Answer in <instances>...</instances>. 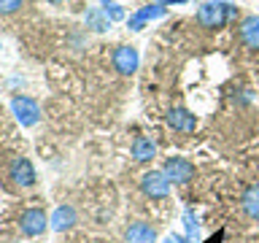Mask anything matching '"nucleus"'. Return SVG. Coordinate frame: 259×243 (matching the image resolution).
<instances>
[{
	"instance_id": "obj_18",
	"label": "nucleus",
	"mask_w": 259,
	"mask_h": 243,
	"mask_svg": "<svg viewBox=\"0 0 259 243\" xmlns=\"http://www.w3.org/2000/svg\"><path fill=\"white\" fill-rule=\"evenodd\" d=\"M22 6H24V0H0V14H3V16H11V14L19 11Z\"/></svg>"
},
{
	"instance_id": "obj_11",
	"label": "nucleus",
	"mask_w": 259,
	"mask_h": 243,
	"mask_svg": "<svg viewBox=\"0 0 259 243\" xmlns=\"http://www.w3.org/2000/svg\"><path fill=\"white\" fill-rule=\"evenodd\" d=\"M238 38L246 49H259V16L248 14L238 24Z\"/></svg>"
},
{
	"instance_id": "obj_17",
	"label": "nucleus",
	"mask_w": 259,
	"mask_h": 243,
	"mask_svg": "<svg viewBox=\"0 0 259 243\" xmlns=\"http://www.w3.org/2000/svg\"><path fill=\"white\" fill-rule=\"evenodd\" d=\"M135 14L141 16L143 22H149V19H159V16H165V14H167V8H165V6H159V3H149V6L138 8Z\"/></svg>"
},
{
	"instance_id": "obj_3",
	"label": "nucleus",
	"mask_w": 259,
	"mask_h": 243,
	"mask_svg": "<svg viewBox=\"0 0 259 243\" xmlns=\"http://www.w3.org/2000/svg\"><path fill=\"white\" fill-rule=\"evenodd\" d=\"M170 178L162 173V168L159 170H146V173L141 176V192L146 194L149 200H167L170 197Z\"/></svg>"
},
{
	"instance_id": "obj_1",
	"label": "nucleus",
	"mask_w": 259,
	"mask_h": 243,
	"mask_svg": "<svg viewBox=\"0 0 259 243\" xmlns=\"http://www.w3.org/2000/svg\"><path fill=\"white\" fill-rule=\"evenodd\" d=\"M235 16H238V6L224 3V0H205V3L197 6V11H194V19H197V24L205 30L224 27V24L230 19H235Z\"/></svg>"
},
{
	"instance_id": "obj_8",
	"label": "nucleus",
	"mask_w": 259,
	"mask_h": 243,
	"mask_svg": "<svg viewBox=\"0 0 259 243\" xmlns=\"http://www.w3.org/2000/svg\"><path fill=\"white\" fill-rule=\"evenodd\" d=\"M159 232L151 222H143V219H135L124 227V243H157Z\"/></svg>"
},
{
	"instance_id": "obj_19",
	"label": "nucleus",
	"mask_w": 259,
	"mask_h": 243,
	"mask_svg": "<svg viewBox=\"0 0 259 243\" xmlns=\"http://www.w3.org/2000/svg\"><path fill=\"white\" fill-rule=\"evenodd\" d=\"M127 27L133 30V32H138V30H143V27H146V22H143V19H141V16H138V14H133V16H130V19H127Z\"/></svg>"
},
{
	"instance_id": "obj_23",
	"label": "nucleus",
	"mask_w": 259,
	"mask_h": 243,
	"mask_svg": "<svg viewBox=\"0 0 259 243\" xmlns=\"http://www.w3.org/2000/svg\"><path fill=\"white\" fill-rule=\"evenodd\" d=\"M46 3H52V6H60V3H65V0H46Z\"/></svg>"
},
{
	"instance_id": "obj_5",
	"label": "nucleus",
	"mask_w": 259,
	"mask_h": 243,
	"mask_svg": "<svg viewBox=\"0 0 259 243\" xmlns=\"http://www.w3.org/2000/svg\"><path fill=\"white\" fill-rule=\"evenodd\" d=\"M162 173L170 178V184H189L194 181V176H197V170H194V162H189L186 157H167L162 162Z\"/></svg>"
},
{
	"instance_id": "obj_12",
	"label": "nucleus",
	"mask_w": 259,
	"mask_h": 243,
	"mask_svg": "<svg viewBox=\"0 0 259 243\" xmlns=\"http://www.w3.org/2000/svg\"><path fill=\"white\" fill-rule=\"evenodd\" d=\"M240 211L243 216H248L251 222H259V181L248 184L240 192Z\"/></svg>"
},
{
	"instance_id": "obj_22",
	"label": "nucleus",
	"mask_w": 259,
	"mask_h": 243,
	"mask_svg": "<svg viewBox=\"0 0 259 243\" xmlns=\"http://www.w3.org/2000/svg\"><path fill=\"white\" fill-rule=\"evenodd\" d=\"M173 238H176V243H194V240L186 238V235H173Z\"/></svg>"
},
{
	"instance_id": "obj_15",
	"label": "nucleus",
	"mask_w": 259,
	"mask_h": 243,
	"mask_svg": "<svg viewBox=\"0 0 259 243\" xmlns=\"http://www.w3.org/2000/svg\"><path fill=\"white\" fill-rule=\"evenodd\" d=\"M184 227H186V238L197 243L200 240V219H197V214H194L192 208L184 211Z\"/></svg>"
},
{
	"instance_id": "obj_20",
	"label": "nucleus",
	"mask_w": 259,
	"mask_h": 243,
	"mask_svg": "<svg viewBox=\"0 0 259 243\" xmlns=\"http://www.w3.org/2000/svg\"><path fill=\"white\" fill-rule=\"evenodd\" d=\"M151 3H159V6H184L189 0H151Z\"/></svg>"
},
{
	"instance_id": "obj_10",
	"label": "nucleus",
	"mask_w": 259,
	"mask_h": 243,
	"mask_svg": "<svg viewBox=\"0 0 259 243\" xmlns=\"http://www.w3.org/2000/svg\"><path fill=\"white\" fill-rule=\"evenodd\" d=\"M78 222V214H76V208L70 206V202H65V206H57L54 208V214L49 216V227H52L54 232H68L73 230Z\"/></svg>"
},
{
	"instance_id": "obj_9",
	"label": "nucleus",
	"mask_w": 259,
	"mask_h": 243,
	"mask_svg": "<svg viewBox=\"0 0 259 243\" xmlns=\"http://www.w3.org/2000/svg\"><path fill=\"white\" fill-rule=\"evenodd\" d=\"M165 122H167V127L176 130V133H194V127H197V116H194L189 108H181V105L170 108L165 113Z\"/></svg>"
},
{
	"instance_id": "obj_16",
	"label": "nucleus",
	"mask_w": 259,
	"mask_h": 243,
	"mask_svg": "<svg viewBox=\"0 0 259 243\" xmlns=\"http://www.w3.org/2000/svg\"><path fill=\"white\" fill-rule=\"evenodd\" d=\"M97 3H100V11L108 16L111 22H121V19H124V8H121L116 0H97Z\"/></svg>"
},
{
	"instance_id": "obj_24",
	"label": "nucleus",
	"mask_w": 259,
	"mask_h": 243,
	"mask_svg": "<svg viewBox=\"0 0 259 243\" xmlns=\"http://www.w3.org/2000/svg\"><path fill=\"white\" fill-rule=\"evenodd\" d=\"M162 243H176V238H173V235H170V238H167V240H162Z\"/></svg>"
},
{
	"instance_id": "obj_4",
	"label": "nucleus",
	"mask_w": 259,
	"mask_h": 243,
	"mask_svg": "<svg viewBox=\"0 0 259 243\" xmlns=\"http://www.w3.org/2000/svg\"><path fill=\"white\" fill-rule=\"evenodd\" d=\"M11 113L22 127H35L40 122V105L27 95H14L11 97Z\"/></svg>"
},
{
	"instance_id": "obj_2",
	"label": "nucleus",
	"mask_w": 259,
	"mask_h": 243,
	"mask_svg": "<svg viewBox=\"0 0 259 243\" xmlns=\"http://www.w3.org/2000/svg\"><path fill=\"white\" fill-rule=\"evenodd\" d=\"M6 178L11 181L16 189H32L38 181L35 176V168L27 157H11L6 162Z\"/></svg>"
},
{
	"instance_id": "obj_13",
	"label": "nucleus",
	"mask_w": 259,
	"mask_h": 243,
	"mask_svg": "<svg viewBox=\"0 0 259 243\" xmlns=\"http://www.w3.org/2000/svg\"><path fill=\"white\" fill-rule=\"evenodd\" d=\"M130 154H133L135 162L146 165V162H151L154 157H157V143H154L151 138H146V135H135L133 146H130Z\"/></svg>"
},
{
	"instance_id": "obj_21",
	"label": "nucleus",
	"mask_w": 259,
	"mask_h": 243,
	"mask_svg": "<svg viewBox=\"0 0 259 243\" xmlns=\"http://www.w3.org/2000/svg\"><path fill=\"white\" fill-rule=\"evenodd\" d=\"M222 240H224V230H219L216 235H210V238H208L205 243H222Z\"/></svg>"
},
{
	"instance_id": "obj_6",
	"label": "nucleus",
	"mask_w": 259,
	"mask_h": 243,
	"mask_svg": "<svg viewBox=\"0 0 259 243\" xmlns=\"http://www.w3.org/2000/svg\"><path fill=\"white\" fill-rule=\"evenodd\" d=\"M19 230L24 238H38L49 230V214L44 208L32 206V208H24L22 216H19Z\"/></svg>"
},
{
	"instance_id": "obj_14",
	"label": "nucleus",
	"mask_w": 259,
	"mask_h": 243,
	"mask_svg": "<svg viewBox=\"0 0 259 243\" xmlns=\"http://www.w3.org/2000/svg\"><path fill=\"white\" fill-rule=\"evenodd\" d=\"M111 19L100 11V6H89L84 11V27L92 30V32H108L111 30Z\"/></svg>"
},
{
	"instance_id": "obj_7",
	"label": "nucleus",
	"mask_w": 259,
	"mask_h": 243,
	"mask_svg": "<svg viewBox=\"0 0 259 243\" xmlns=\"http://www.w3.org/2000/svg\"><path fill=\"white\" fill-rule=\"evenodd\" d=\"M111 65H113V70H116V73H121V76H133V73L138 70V65H141V54H138L135 46L121 44V46L113 49Z\"/></svg>"
}]
</instances>
